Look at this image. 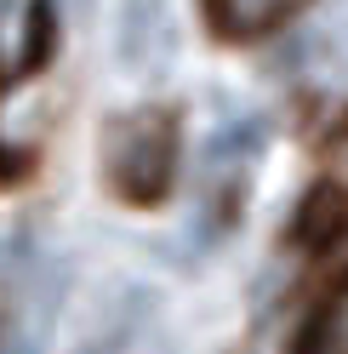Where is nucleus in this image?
Wrapping results in <instances>:
<instances>
[{"label": "nucleus", "instance_id": "20e7f679", "mask_svg": "<svg viewBox=\"0 0 348 354\" xmlns=\"http://www.w3.org/2000/svg\"><path fill=\"white\" fill-rule=\"evenodd\" d=\"M297 354H348V280L320 303V315L309 320Z\"/></svg>", "mask_w": 348, "mask_h": 354}, {"label": "nucleus", "instance_id": "7ed1b4c3", "mask_svg": "<svg viewBox=\"0 0 348 354\" xmlns=\"http://www.w3.org/2000/svg\"><path fill=\"white\" fill-rule=\"evenodd\" d=\"M177 52V17L166 0H120V63L126 69H166Z\"/></svg>", "mask_w": 348, "mask_h": 354}, {"label": "nucleus", "instance_id": "f03ea898", "mask_svg": "<svg viewBox=\"0 0 348 354\" xmlns=\"http://www.w3.org/2000/svg\"><path fill=\"white\" fill-rule=\"evenodd\" d=\"M52 0H0V80H23L46 63Z\"/></svg>", "mask_w": 348, "mask_h": 354}, {"label": "nucleus", "instance_id": "f257e3e1", "mask_svg": "<svg viewBox=\"0 0 348 354\" xmlns=\"http://www.w3.org/2000/svg\"><path fill=\"white\" fill-rule=\"evenodd\" d=\"M171 126L160 115H132L108 126V149H103V171L126 201H160L171 183Z\"/></svg>", "mask_w": 348, "mask_h": 354}, {"label": "nucleus", "instance_id": "423d86ee", "mask_svg": "<svg viewBox=\"0 0 348 354\" xmlns=\"http://www.w3.org/2000/svg\"><path fill=\"white\" fill-rule=\"evenodd\" d=\"M263 143V120L257 115H240V120H229V126H217L211 131V143H206V160L211 166H229V160H246V154Z\"/></svg>", "mask_w": 348, "mask_h": 354}, {"label": "nucleus", "instance_id": "6e6552de", "mask_svg": "<svg viewBox=\"0 0 348 354\" xmlns=\"http://www.w3.org/2000/svg\"><path fill=\"white\" fill-rule=\"evenodd\" d=\"M229 6H234V17H240V24H263V17L280 12V0H229Z\"/></svg>", "mask_w": 348, "mask_h": 354}, {"label": "nucleus", "instance_id": "0eeeda50", "mask_svg": "<svg viewBox=\"0 0 348 354\" xmlns=\"http://www.w3.org/2000/svg\"><path fill=\"white\" fill-rule=\"evenodd\" d=\"M325 177H331L337 194H348V120H337L331 138H325Z\"/></svg>", "mask_w": 348, "mask_h": 354}, {"label": "nucleus", "instance_id": "39448f33", "mask_svg": "<svg viewBox=\"0 0 348 354\" xmlns=\"http://www.w3.org/2000/svg\"><path fill=\"white\" fill-rule=\"evenodd\" d=\"M337 229H342V194L325 183V189H314L309 201H302L297 223H291V240H297V246H325Z\"/></svg>", "mask_w": 348, "mask_h": 354}]
</instances>
